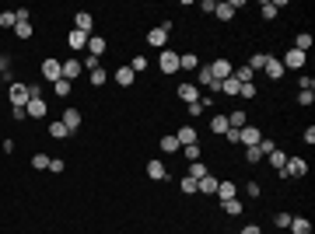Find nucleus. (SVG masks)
<instances>
[{
    "mask_svg": "<svg viewBox=\"0 0 315 234\" xmlns=\"http://www.w3.org/2000/svg\"><path fill=\"white\" fill-rule=\"evenodd\" d=\"M133 77H137V74H133L130 67H119V70H116V84H119V88H130Z\"/></svg>",
    "mask_w": 315,
    "mask_h": 234,
    "instance_id": "nucleus-27",
    "label": "nucleus"
},
{
    "mask_svg": "<svg viewBox=\"0 0 315 234\" xmlns=\"http://www.w3.org/2000/svg\"><path fill=\"white\" fill-rule=\"evenodd\" d=\"M266 161H270L277 172L284 175V164H287V154H284V151H270V154H266Z\"/></svg>",
    "mask_w": 315,
    "mask_h": 234,
    "instance_id": "nucleus-28",
    "label": "nucleus"
},
{
    "mask_svg": "<svg viewBox=\"0 0 315 234\" xmlns=\"http://www.w3.org/2000/svg\"><path fill=\"white\" fill-rule=\"evenodd\" d=\"M67 46H70V49H74V53H81V49H84V46H88V35H84V32H77V28H74V32H70V35H67Z\"/></svg>",
    "mask_w": 315,
    "mask_h": 234,
    "instance_id": "nucleus-20",
    "label": "nucleus"
},
{
    "mask_svg": "<svg viewBox=\"0 0 315 234\" xmlns=\"http://www.w3.org/2000/svg\"><path fill=\"white\" fill-rule=\"evenodd\" d=\"M305 143H308V147L315 143V126H308V130H305Z\"/></svg>",
    "mask_w": 315,
    "mask_h": 234,
    "instance_id": "nucleus-55",
    "label": "nucleus"
},
{
    "mask_svg": "<svg viewBox=\"0 0 315 234\" xmlns=\"http://www.w3.org/2000/svg\"><path fill=\"white\" fill-rule=\"evenodd\" d=\"M74 28L84 32V35H95V18H91L88 11H77V14H74Z\"/></svg>",
    "mask_w": 315,
    "mask_h": 234,
    "instance_id": "nucleus-8",
    "label": "nucleus"
},
{
    "mask_svg": "<svg viewBox=\"0 0 315 234\" xmlns=\"http://www.w3.org/2000/svg\"><path fill=\"white\" fill-rule=\"evenodd\" d=\"M158 67H161V74H179V53L175 49H161Z\"/></svg>",
    "mask_w": 315,
    "mask_h": 234,
    "instance_id": "nucleus-2",
    "label": "nucleus"
},
{
    "mask_svg": "<svg viewBox=\"0 0 315 234\" xmlns=\"http://www.w3.org/2000/svg\"><path fill=\"white\" fill-rule=\"evenodd\" d=\"M63 126H67V133H77L81 126H84V116H81V109H67L63 112V119H60Z\"/></svg>",
    "mask_w": 315,
    "mask_h": 234,
    "instance_id": "nucleus-5",
    "label": "nucleus"
},
{
    "mask_svg": "<svg viewBox=\"0 0 315 234\" xmlns=\"http://www.w3.org/2000/svg\"><path fill=\"white\" fill-rule=\"evenodd\" d=\"M63 168H67V164H63V161H60V157H49V172H53V175H60V172H63Z\"/></svg>",
    "mask_w": 315,
    "mask_h": 234,
    "instance_id": "nucleus-52",
    "label": "nucleus"
},
{
    "mask_svg": "<svg viewBox=\"0 0 315 234\" xmlns=\"http://www.w3.org/2000/svg\"><path fill=\"white\" fill-rule=\"evenodd\" d=\"M291 234H312V220H305V217H291Z\"/></svg>",
    "mask_w": 315,
    "mask_h": 234,
    "instance_id": "nucleus-19",
    "label": "nucleus"
},
{
    "mask_svg": "<svg viewBox=\"0 0 315 234\" xmlns=\"http://www.w3.org/2000/svg\"><path fill=\"white\" fill-rule=\"evenodd\" d=\"M203 175H210V172H207V164H203V161H189V172H186V178H193V182H200Z\"/></svg>",
    "mask_w": 315,
    "mask_h": 234,
    "instance_id": "nucleus-24",
    "label": "nucleus"
},
{
    "mask_svg": "<svg viewBox=\"0 0 315 234\" xmlns=\"http://www.w3.org/2000/svg\"><path fill=\"white\" fill-rule=\"evenodd\" d=\"M221 206H224V214H228V217H238L242 210H245V206H242V199H228V203H221Z\"/></svg>",
    "mask_w": 315,
    "mask_h": 234,
    "instance_id": "nucleus-33",
    "label": "nucleus"
},
{
    "mask_svg": "<svg viewBox=\"0 0 315 234\" xmlns=\"http://www.w3.org/2000/svg\"><path fill=\"white\" fill-rule=\"evenodd\" d=\"M147 46H154V49H168V28H151L147 32Z\"/></svg>",
    "mask_w": 315,
    "mask_h": 234,
    "instance_id": "nucleus-9",
    "label": "nucleus"
},
{
    "mask_svg": "<svg viewBox=\"0 0 315 234\" xmlns=\"http://www.w3.org/2000/svg\"><path fill=\"white\" fill-rule=\"evenodd\" d=\"M224 137H228V143H242V130H231V126H228Z\"/></svg>",
    "mask_w": 315,
    "mask_h": 234,
    "instance_id": "nucleus-53",
    "label": "nucleus"
},
{
    "mask_svg": "<svg viewBox=\"0 0 315 234\" xmlns=\"http://www.w3.org/2000/svg\"><path fill=\"white\" fill-rule=\"evenodd\" d=\"M49 137L63 140V137H70V133H67V126H63V122H49Z\"/></svg>",
    "mask_w": 315,
    "mask_h": 234,
    "instance_id": "nucleus-35",
    "label": "nucleus"
},
{
    "mask_svg": "<svg viewBox=\"0 0 315 234\" xmlns=\"http://www.w3.org/2000/svg\"><path fill=\"white\" fill-rule=\"evenodd\" d=\"M196 84H200V88H207V91H214V95H221V80H214V74H210L207 67H200V70H196Z\"/></svg>",
    "mask_w": 315,
    "mask_h": 234,
    "instance_id": "nucleus-6",
    "label": "nucleus"
},
{
    "mask_svg": "<svg viewBox=\"0 0 315 234\" xmlns=\"http://www.w3.org/2000/svg\"><path fill=\"white\" fill-rule=\"evenodd\" d=\"M14 35H18V39H32V21H18V25H14Z\"/></svg>",
    "mask_w": 315,
    "mask_h": 234,
    "instance_id": "nucleus-34",
    "label": "nucleus"
},
{
    "mask_svg": "<svg viewBox=\"0 0 315 234\" xmlns=\"http://www.w3.org/2000/svg\"><path fill=\"white\" fill-rule=\"evenodd\" d=\"M259 14H263V18H266V21H273L277 14H280V4H273V0H266V4L259 7Z\"/></svg>",
    "mask_w": 315,
    "mask_h": 234,
    "instance_id": "nucleus-31",
    "label": "nucleus"
},
{
    "mask_svg": "<svg viewBox=\"0 0 315 234\" xmlns=\"http://www.w3.org/2000/svg\"><path fill=\"white\" fill-rule=\"evenodd\" d=\"M214 18H221V21H231V18H235V7H231L228 0H221V4L214 7Z\"/></svg>",
    "mask_w": 315,
    "mask_h": 234,
    "instance_id": "nucleus-25",
    "label": "nucleus"
},
{
    "mask_svg": "<svg viewBox=\"0 0 315 234\" xmlns=\"http://www.w3.org/2000/svg\"><path fill=\"white\" fill-rule=\"evenodd\" d=\"M214 196L221 199V203H228V199H238V185L224 178V182H217V193H214Z\"/></svg>",
    "mask_w": 315,
    "mask_h": 234,
    "instance_id": "nucleus-11",
    "label": "nucleus"
},
{
    "mask_svg": "<svg viewBox=\"0 0 315 234\" xmlns=\"http://www.w3.org/2000/svg\"><path fill=\"white\" fill-rule=\"evenodd\" d=\"M161 151H168V154H175V151H182V143L175 140V133H165V137H161Z\"/></svg>",
    "mask_w": 315,
    "mask_h": 234,
    "instance_id": "nucleus-29",
    "label": "nucleus"
},
{
    "mask_svg": "<svg viewBox=\"0 0 315 234\" xmlns=\"http://www.w3.org/2000/svg\"><path fill=\"white\" fill-rule=\"evenodd\" d=\"M46 112H49V105H46V98H32V101L25 105V116H28V119H42V116H46Z\"/></svg>",
    "mask_w": 315,
    "mask_h": 234,
    "instance_id": "nucleus-10",
    "label": "nucleus"
},
{
    "mask_svg": "<svg viewBox=\"0 0 315 234\" xmlns=\"http://www.w3.org/2000/svg\"><path fill=\"white\" fill-rule=\"evenodd\" d=\"M42 80H49V84H56V80H63V63H60V59H42Z\"/></svg>",
    "mask_w": 315,
    "mask_h": 234,
    "instance_id": "nucleus-1",
    "label": "nucleus"
},
{
    "mask_svg": "<svg viewBox=\"0 0 315 234\" xmlns=\"http://www.w3.org/2000/svg\"><path fill=\"white\" fill-rule=\"evenodd\" d=\"M217 0H200V14H214Z\"/></svg>",
    "mask_w": 315,
    "mask_h": 234,
    "instance_id": "nucleus-50",
    "label": "nucleus"
},
{
    "mask_svg": "<svg viewBox=\"0 0 315 234\" xmlns=\"http://www.w3.org/2000/svg\"><path fill=\"white\" fill-rule=\"evenodd\" d=\"M273 224H277V227H280V231H287V227H291V214H284V210H277V214H273Z\"/></svg>",
    "mask_w": 315,
    "mask_h": 234,
    "instance_id": "nucleus-36",
    "label": "nucleus"
},
{
    "mask_svg": "<svg viewBox=\"0 0 315 234\" xmlns=\"http://www.w3.org/2000/svg\"><path fill=\"white\" fill-rule=\"evenodd\" d=\"M179 189H182L186 196H193V193H196V182H193V178H182V182H179Z\"/></svg>",
    "mask_w": 315,
    "mask_h": 234,
    "instance_id": "nucleus-47",
    "label": "nucleus"
},
{
    "mask_svg": "<svg viewBox=\"0 0 315 234\" xmlns=\"http://www.w3.org/2000/svg\"><path fill=\"white\" fill-rule=\"evenodd\" d=\"M298 84H301V91H315V80L308 77V74H301V77H298Z\"/></svg>",
    "mask_w": 315,
    "mask_h": 234,
    "instance_id": "nucleus-48",
    "label": "nucleus"
},
{
    "mask_svg": "<svg viewBox=\"0 0 315 234\" xmlns=\"http://www.w3.org/2000/svg\"><path fill=\"white\" fill-rule=\"evenodd\" d=\"M182 154L189 157V161H200V143H189V147H182Z\"/></svg>",
    "mask_w": 315,
    "mask_h": 234,
    "instance_id": "nucleus-46",
    "label": "nucleus"
},
{
    "mask_svg": "<svg viewBox=\"0 0 315 234\" xmlns=\"http://www.w3.org/2000/svg\"><path fill=\"white\" fill-rule=\"evenodd\" d=\"M53 88H56V98H67V95H70V80H56Z\"/></svg>",
    "mask_w": 315,
    "mask_h": 234,
    "instance_id": "nucleus-45",
    "label": "nucleus"
},
{
    "mask_svg": "<svg viewBox=\"0 0 315 234\" xmlns=\"http://www.w3.org/2000/svg\"><path fill=\"white\" fill-rule=\"evenodd\" d=\"M312 101H315V91H301V95H298V105H305V109H308Z\"/></svg>",
    "mask_w": 315,
    "mask_h": 234,
    "instance_id": "nucleus-49",
    "label": "nucleus"
},
{
    "mask_svg": "<svg viewBox=\"0 0 315 234\" xmlns=\"http://www.w3.org/2000/svg\"><path fill=\"white\" fill-rule=\"evenodd\" d=\"M228 126H231V130H245V126H249V116H245L242 109H235V112H228Z\"/></svg>",
    "mask_w": 315,
    "mask_h": 234,
    "instance_id": "nucleus-21",
    "label": "nucleus"
},
{
    "mask_svg": "<svg viewBox=\"0 0 315 234\" xmlns=\"http://www.w3.org/2000/svg\"><path fill=\"white\" fill-rule=\"evenodd\" d=\"M210 130L214 133H228V116H214L210 119Z\"/></svg>",
    "mask_w": 315,
    "mask_h": 234,
    "instance_id": "nucleus-37",
    "label": "nucleus"
},
{
    "mask_svg": "<svg viewBox=\"0 0 315 234\" xmlns=\"http://www.w3.org/2000/svg\"><path fill=\"white\" fill-rule=\"evenodd\" d=\"M84 49H88V56H102V53L109 49V42L102 39V35H88V46H84Z\"/></svg>",
    "mask_w": 315,
    "mask_h": 234,
    "instance_id": "nucleus-15",
    "label": "nucleus"
},
{
    "mask_svg": "<svg viewBox=\"0 0 315 234\" xmlns=\"http://www.w3.org/2000/svg\"><path fill=\"white\" fill-rule=\"evenodd\" d=\"M105 80H109V70H105V67H99V70H91V84H95V88H102Z\"/></svg>",
    "mask_w": 315,
    "mask_h": 234,
    "instance_id": "nucleus-38",
    "label": "nucleus"
},
{
    "mask_svg": "<svg viewBox=\"0 0 315 234\" xmlns=\"http://www.w3.org/2000/svg\"><path fill=\"white\" fill-rule=\"evenodd\" d=\"M81 74H84L81 59H67V63H63V80H70V84H74V80H77Z\"/></svg>",
    "mask_w": 315,
    "mask_h": 234,
    "instance_id": "nucleus-14",
    "label": "nucleus"
},
{
    "mask_svg": "<svg viewBox=\"0 0 315 234\" xmlns=\"http://www.w3.org/2000/svg\"><path fill=\"white\" fill-rule=\"evenodd\" d=\"M308 172V164L301 161V157H287V164H284V178H301Z\"/></svg>",
    "mask_w": 315,
    "mask_h": 234,
    "instance_id": "nucleus-7",
    "label": "nucleus"
},
{
    "mask_svg": "<svg viewBox=\"0 0 315 234\" xmlns=\"http://www.w3.org/2000/svg\"><path fill=\"white\" fill-rule=\"evenodd\" d=\"M238 98H256V84H252V80L242 84V88H238Z\"/></svg>",
    "mask_w": 315,
    "mask_h": 234,
    "instance_id": "nucleus-44",
    "label": "nucleus"
},
{
    "mask_svg": "<svg viewBox=\"0 0 315 234\" xmlns=\"http://www.w3.org/2000/svg\"><path fill=\"white\" fill-rule=\"evenodd\" d=\"M263 63H266V53H252V59H249V70L256 74V70H263Z\"/></svg>",
    "mask_w": 315,
    "mask_h": 234,
    "instance_id": "nucleus-41",
    "label": "nucleus"
},
{
    "mask_svg": "<svg viewBox=\"0 0 315 234\" xmlns=\"http://www.w3.org/2000/svg\"><path fill=\"white\" fill-rule=\"evenodd\" d=\"M7 95H11V105H14V109H25V105L32 101V95H28V84H18V80L11 84V91H7Z\"/></svg>",
    "mask_w": 315,
    "mask_h": 234,
    "instance_id": "nucleus-3",
    "label": "nucleus"
},
{
    "mask_svg": "<svg viewBox=\"0 0 315 234\" xmlns=\"http://www.w3.org/2000/svg\"><path fill=\"white\" fill-rule=\"evenodd\" d=\"M280 63H284V70H287V67H294V70H301V67L308 63V56H305V53H298V49H287Z\"/></svg>",
    "mask_w": 315,
    "mask_h": 234,
    "instance_id": "nucleus-12",
    "label": "nucleus"
},
{
    "mask_svg": "<svg viewBox=\"0 0 315 234\" xmlns=\"http://www.w3.org/2000/svg\"><path fill=\"white\" fill-rule=\"evenodd\" d=\"M18 18H14V11H0V28H14Z\"/></svg>",
    "mask_w": 315,
    "mask_h": 234,
    "instance_id": "nucleus-40",
    "label": "nucleus"
},
{
    "mask_svg": "<svg viewBox=\"0 0 315 234\" xmlns=\"http://www.w3.org/2000/svg\"><path fill=\"white\" fill-rule=\"evenodd\" d=\"M175 140L182 143V147H189V143H200V140H196V130H193V126H179Z\"/></svg>",
    "mask_w": 315,
    "mask_h": 234,
    "instance_id": "nucleus-18",
    "label": "nucleus"
},
{
    "mask_svg": "<svg viewBox=\"0 0 315 234\" xmlns=\"http://www.w3.org/2000/svg\"><path fill=\"white\" fill-rule=\"evenodd\" d=\"M291 49H298V53H305V56H308V49H312V35H308V32H301Z\"/></svg>",
    "mask_w": 315,
    "mask_h": 234,
    "instance_id": "nucleus-30",
    "label": "nucleus"
},
{
    "mask_svg": "<svg viewBox=\"0 0 315 234\" xmlns=\"http://www.w3.org/2000/svg\"><path fill=\"white\" fill-rule=\"evenodd\" d=\"M238 234H263V231H259L256 224H249V227H242V231H238Z\"/></svg>",
    "mask_w": 315,
    "mask_h": 234,
    "instance_id": "nucleus-56",
    "label": "nucleus"
},
{
    "mask_svg": "<svg viewBox=\"0 0 315 234\" xmlns=\"http://www.w3.org/2000/svg\"><path fill=\"white\" fill-rule=\"evenodd\" d=\"M263 151H259V147H245V161H249V164H259V161H263Z\"/></svg>",
    "mask_w": 315,
    "mask_h": 234,
    "instance_id": "nucleus-39",
    "label": "nucleus"
},
{
    "mask_svg": "<svg viewBox=\"0 0 315 234\" xmlns=\"http://www.w3.org/2000/svg\"><path fill=\"white\" fill-rule=\"evenodd\" d=\"M259 140H263V133H259L256 126H245V130H242V143H245V147H256Z\"/></svg>",
    "mask_w": 315,
    "mask_h": 234,
    "instance_id": "nucleus-23",
    "label": "nucleus"
},
{
    "mask_svg": "<svg viewBox=\"0 0 315 234\" xmlns=\"http://www.w3.org/2000/svg\"><path fill=\"white\" fill-rule=\"evenodd\" d=\"M196 193H203V196H214V193H217V178H214V175H203V178L196 182Z\"/></svg>",
    "mask_w": 315,
    "mask_h": 234,
    "instance_id": "nucleus-22",
    "label": "nucleus"
},
{
    "mask_svg": "<svg viewBox=\"0 0 315 234\" xmlns=\"http://www.w3.org/2000/svg\"><path fill=\"white\" fill-rule=\"evenodd\" d=\"M238 88H242V84H238L235 77H228V80H221V95H235L238 98Z\"/></svg>",
    "mask_w": 315,
    "mask_h": 234,
    "instance_id": "nucleus-32",
    "label": "nucleus"
},
{
    "mask_svg": "<svg viewBox=\"0 0 315 234\" xmlns=\"http://www.w3.org/2000/svg\"><path fill=\"white\" fill-rule=\"evenodd\" d=\"M175 95L182 98L186 105H193V101H200V88H196V84H179V91H175Z\"/></svg>",
    "mask_w": 315,
    "mask_h": 234,
    "instance_id": "nucleus-16",
    "label": "nucleus"
},
{
    "mask_svg": "<svg viewBox=\"0 0 315 234\" xmlns=\"http://www.w3.org/2000/svg\"><path fill=\"white\" fill-rule=\"evenodd\" d=\"M81 67H88V70H99L102 63H99V56H84V63H81Z\"/></svg>",
    "mask_w": 315,
    "mask_h": 234,
    "instance_id": "nucleus-54",
    "label": "nucleus"
},
{
    "mask_svg": "<svg viewBox=\"0 0 315 234\" xmlns=\"http://www.w3.org/2000/svg\"><path fill=\"white\" fill-rule=\"evenodd\" d=\"M256 147H259V151H263V154H270V151H277V143H273V140H266V137L259 140Z\"/></svg>",
    "mask_w": 315,
    "mask_h": 234,
    "instance_id": "nucleus-51",
    "label": "nucleus"
},
{
    "mask_svg": "<svg viewBox=\"0 0 315 234\" xmlns=\"http://www.w3.org/2000/svg\"><path fill=\"white\" fill-rule=\"evenodd\" d=\"M147 178H154V182L168 178V168H165V161H147Z\"/></svg>",
    "mask_w": 315,
    "mask_h": 234,
    "instance_id": "nucleus-17",
    "label": "nucleus"
},
{
    "mask_svg": "<svg viewBox=\"0 0 315 234\" xmlns=\"http://www.w3.org/2000/svg\"><path fill=\"white\" fill-rule=\"evenodd\" d=\"M207 70L214 74V80H228V77H231V74H235V67H231V63H228V59H224V56H221V59H214V63H210Z\"/></svg>",
    "mask_w": 315,
    "mask_h": 234,
    "instance_id": "nucleus-4",
    "label": "nucleus"
},
{
    "mask_svg": "<svg viewBox=\"0 0 315 234\" xmlns=\"http://www.w3.org/2000/svg\"><path fill=\"white\" fill-rule=\"evenodd\" d=\"M263 70H266V77H270V80H280V77H284V63H280L277 56H266Z\"/></svg>",
    "mask_w": 315,
    "mask_h": 234,
    "instance_id": "nucleus-13",
    "label": "nucleus"
},
{
    "mask_svg": "<svg viewBox=\"0 0 315 234\" xmlns=\"http://www.w3.org/2000/svg\"><path fill=\"white\" fill-rule=\"evenodd\" d=\"M32 168H35V172H46V168H49V157H46V154H35V157H32Z\"/></svg>",
    "mask_w": 315,
    "mask_h": 234,
    "instance_id": "nucleus-43",
    "label": "nucleus"
},
{
    "mask_svg": "<svg viewBox=\"0 0 315 234\" xmlns=\"http://www.w3.org/2000/svg\"><path fill=\"white\" fill-rule=\"evenodd\" d=\"M130 70H133V74H144V70H147V59H144V56H133V59H130Z\"/></svg>",
    "mask_w": 315,
    "mask_h": 234,
    "instance_id": "nucleus-42",
    "label": "nucleus"
},
{
    "mask_svg": "<svg viewBox=\"0 0 315 234\" xmlns=\"http://www.w3.org/2000/svg\"><path fill=\"white\" fill-rule=\"evenodd\" d=\"M179 70H200V59L193 53H179Z\"/></svg>",
    "mask_w": 315,
    "mask_h": 234,
    "instance_id": "nucleus-26",
    "label": "nucleus"
}]
</instances>
